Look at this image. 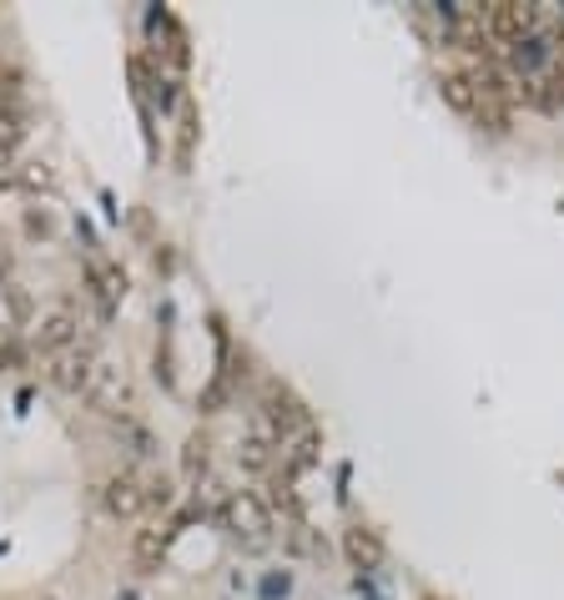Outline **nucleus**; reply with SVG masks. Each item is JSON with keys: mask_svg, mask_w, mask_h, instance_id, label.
I'll list each match as a JSON object with an SVG mask.
<instances>
[{"mask_svg": "<svg viewBox=\"0 0 564 600\" xmlns=\"http://www.w3.org/2000/svg\"><path fill=\"white\" fill-rule=\"evenodd\" d=\"M222 525L227 535L242 545V550H268L272 545V510H268V499L252 495V489H232V495L222 499Z\"/></svg>", "mask_w": 564, "mask_h": 600, "instance_id": "1", "label": "nucleus"}, {"mask_svg": "<svg viewBox=\"0 0 564 600\" xmlns=\"http://www.w3.org/2000/svg\"><path fill=\"white\" fill-rule=\"evenodd\" d=\"M484 15V35L489 41H524V35H534V25H540V6H524V0H499V6H489Z\"/></svg>", "mask_w": 564, "mask_h": 600, "instance_id": "2", "label": "nucleus"}, {"mask_svg": "<svg viewBox=\"0 0 564 600\" xmlns=\"http://www.w3.org/2000/svg\"><path fill=\"white\" fill-rule=\"evenodd\" d=\"M86 404H91V408H102V414H122V408L132 404V384H126L122 363H96V369H91Z\"/></svg>", "mask_w": 564, "mask_h": 600, "instance_id": "3", "label": "nucleus"}, {"mask_svg": "<svg viewBox=\"0 0 564 600\" xmlns=\"http://www.w3.org/2000/svg\"><path fill=\"white\" fill-rule=\"evenodd\" d=\"M91 369H96V359H91L86 349H66L51 359V369H45V379L61 389V394H86L91 384Z\"/></svg>", "mask_w": 564, "mask_h": 600, "instance_id": "4", "label": "nucleus"}, {"mask_svg": "<svg viewBox=\"0 0 564 600\" xmlns=\"http://www.w3.org/2000/svg\"><path fill=\"white\" fill-rule=\"evenodd\" d=\"M106 510H112L116 520H136V515L147 510V485L136 475H112L106 479Z\"/></svg>", "mask_w": 564, "mask_h": 600, "instance_id": "5", "label": "nucleus"}, {"mask_svg": "<svg viewBox=\"0 0 564 600\" xmlns=\"http://www.w3.org/2000/svg\"><path fill=\"white\" fill-rule=\"evenodd\" d=\"M262 420L278 430V439H288L293 430H303L307 424V414H303V404H297L288 389H268V399H262V408H258Z\"/></svg>", "mask_w": 564, "mask_h": 600, "instance_id": "6", "label": "nucleus"}, {"mask_svg": "<svg viewBox=\"0 0 564 600\" xmlns=\"http://www.w3.org/2000/svg\"><path fill=\"white\" fill-rule=\"evenodd\" d=\"M171 540H177V530H171V525H147V530H136V540H132L136 570H161V560H167Z\"/></svg>", "mask_w": 564, "mask_h": 600, "instance_id": "7", "label": "nucleus"}, {"mask_svg": "<svg viewBox=\"0 0 564 600\" xmlns=\"http://www.w3.org/2000/svg\"><path fill=\"white\" fill-rule=\"evenodd\" d=\"M504 56H509V66L520 71L524 81H534V76H544V66H550V56H554V51L540 41V35H524V41H514V45H509Z\"/></svg>", "mask_w": 564, "mask_h": 600, "instance_id": "8", "label": "nucleus"}, {"mask_svg": "<svg viewBox=\"0 0 564 600\" xmlns=\"http://www.w3.org/2000/svg\"><path fill=\"white\" fill-rule=\"evenodd\" d=\"M71 339H76V313H66V308H61V313H45L41 323H35V343L51 353H66Z\"/></svg>", "mask_w": 564, "mask_h": 600, "instance_id": "9", "label": "nucleus"}, {"mask_svg": "<svg viewBox=\"0 0 564 600\" xmlns=\"http://www.w3.org/2000/svg\"><path fill=\"white\" fill-rule=\"evenodd\" d=\"M343 550H348V560H353V566H363V570H373L378 560H384V545H378V535L363 530V525H353V530L343 535Z\"/></svg>", "mask_w": 564, "mask_h": 600, "instance_id": "10", "label": "nucleus"}, {"mask_svg": "<svg viewBox=\"0 0 564 600\" xmlns=\"http://www.w3.org/2000/svg\"><path fill=\"white\" fill-rule=\"evenodd\" d=\"M207 459H212V444H207V434H192V439L181 444V475H187V479H202L207 475Z\"/></svg>", "mask_w": 564, "mask_h": 600, "instance_id": "11", "label": "nucleus"}, {"mask_svg": "<svg viewBox=\"0 0 564 600\" xmlns=\"http://www.w3.org/2000/svg\"><path fill=\"white\" fill-rule=\"evenodd\" d=\"M443 96H449V106H459V112H479L474 81L463 76V71H453V76H443Z\"/></svg>", "mask_w": 564, "mask_h": 600, "instance_id": "12", "label": "nucleus"}, {"mask_svg": "<svg viewBox=\"0 0 564 600\" xmlns=\"http://www.w3.org/2000/svg\"><path fill=\"white\" fill-rule=\"evenodd\" d=\"M272 449H278V444H262V439H252V434H248V439L238 444V465L252 469V475H262V469L272 465Z\"/></svg>", "mask_w": 564, "mask_h": 600, "instance_id": "13", "label": "nucleus"}, {"mask_svg": "<svg viewBox=\"0 0 564 600\" xmlns=\"http://www.w3.org/2000/svg\"><path fill=\"white\" fill-rule=\"evenodd\" d=\"M21 187H31V193H51V187H56V172L41 167V162H31V167H21Z\"/></svg>", "mask_w": 564, "mask_h": 600, "instance_id": "14", "label": "nucleus"}, {"mask_svg": "<svg viewBox=\"0 0 564 600\" xmlns=\"http://www.w3.org/2000/svg\"><path fill=\"white\" fill-rule=\"evenodd\" d=\"M147 505H157V510H167V505H171V479L167 475L147 485Z\"/></svg>", "mask_w": 564, "mask_h": 600, "instance_id": "15", "label": "nucleus"}, {"mask_svg": "<svg viewBox=\"0 0 564 600\" xmlns=\"http://www.w3.org/2000/svg\"><path fill=\"white\" fill-rule=\"evenodd\" d=\"M0 71H6V66H0Z\"/></svg>", "mask_w": 564, "mask_h": 600, "instance_id": "16", "label": "nucleus"}]
</instances>
